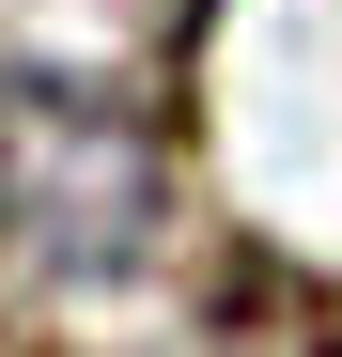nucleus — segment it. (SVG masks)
I'll return each mask as SVG.
<instances>
[{"label": "nucleus", "instance_id": "f257e3e1", "mask_svg": "<svg viewBox=\"0 0 342 357\" xmlns=\"http://www.w3.org/2000/svg\"><path fill=\"white\" fill-rule=\"evenodd\" d=\"M156 249V125L109 78H0V280H125Z\"/></svg>", "mask_w": 342, "mask_h": 357}]
</instances>
